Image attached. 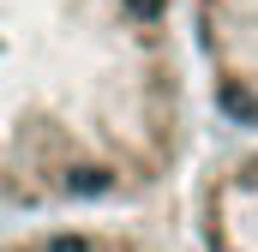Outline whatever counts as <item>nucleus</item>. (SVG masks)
<instances>
[{
    "mask_svg": "<svg viewBox=\"0 0 258 252\" xmlns=\"http://www.w3.org/2000/svg\"><path fill=\"white\" fill-rule=\"evenodd\" d=\"M198 252H258V144L216 156L192 192Z\"/></svg>",
    "mask_w": 258,
    "mask_h": 252,
    "instance_id": "obj_3",
    "label": "nucleus"
},
{
    "mask_svg": "<svg viewBox=\"0 0 258 252\" xmlns=\"http://www.w3.org/2000/svg\"><path fill=\"white\" fill-rule=\"evenodd\" d=\"M0 252H174L168 240L108 222V216H84V222H18L0 228Z\"/></svg>",
    "mask_w": 258,
    "mask_h": 252,
    "instance_id": "obj_4",
    "label": "nucleus"
},
{
    "mask_svg": "<svg viewBox=\"0 0 258 252\" xmlns=\"http://www.w3.org/2000/svg\"><path fill=\"white\" fill-rule=\"evenodd\" d=\"M192 156L174 0H0V228L138 210Z\"/></svg>",
    "mask_w": 258,
    "mask_h": 252,
    "instance_id": "obj_1",
    "label": "nucleus"
},
{
    "mask_svg": "<svg viewBox=\"0 0 258 252\" xmlns=\"http://www.w3.org/2000/svg\"><path fill=\"white\" fill-rule=\"evenodd\" d=\"M204 102L258 144V0H174Z\"/></svg>",
    "mask_w": 258,
    "mask_h": 252,
    "instance_id": "obj_2",
    "label": "nucleus"
}]
</instances>
